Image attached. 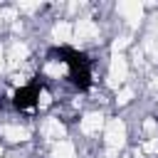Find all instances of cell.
I'll use <instances>...</instances> for the list:
<instances>
[{
  "mask_svg": "<svg viewBox=\"0 0 158 158\" xmlns=\"http://www.w3.org/2000/svg\"><path fill=\"white\" fill-rule=\"evenodd\" d=\"M49 57H59V62L69 67V79L79 91H86L91 86V62L84 52L64 44V47H52Z\"/></svg>",
  "mask_w": 158,
  "mask_h": 158,
  "instance_id": "1",
  "label": "cell"
},
{
  "mask_svg": "<svg viewBox=\"0 0 158 158\" xmlns=\"http://www.w3.org/2000/svg\"><path fill=\"white\" fill-rule=\"evenodd\" d=\"M40 91H42V81H30L25 86H20L15 94H12V106L25 111V109H32L40 99Z\"/></svg>",
  "mask_w": 158,
  "mask_h": 158,
  "instance_id": "2",
  "label": "cell"
}]
</instances>
